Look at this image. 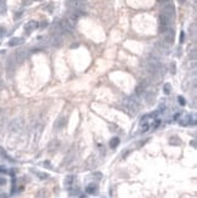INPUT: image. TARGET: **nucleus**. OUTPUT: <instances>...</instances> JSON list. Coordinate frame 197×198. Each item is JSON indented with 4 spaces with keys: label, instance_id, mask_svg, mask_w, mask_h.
<instances>
[{
    "label": "nucleus",
    "instance_id": "1",
    "mask_svg": "<svg viewBox=\"0 0 197 198\" xmlns=\"http://www.w3.org/2000/svg\"><path fill=\"white\" fill-rule=\"evenodd\" d=\"M140 106V101L136 95H133L129 97H125L122 101V108L129 114V115H135Z\"/></svg>",
    "mask_w": 197,
    "mask_h": 198
},
{
    "label": "nucleus",
    "instance_id": "2",
    "mask_svg": "<svg viewBox=\"0 0 197 198\" xmlns=\"http://www.w3.org/2000/svg\"><path fill=\"white\" fill-rule=\"evenodd\" d=\"M23 119L22 118H16L13 119L12 122L10 123L9 125V130L10 132H13V134H18L22 129H23Z\"/></svg>",
    "mask_w": 197,
    "mask_h": 198
},
{
    "label": "nucleus",
    "instance_id": "3",
    "mask_svg": "<svg viewBox=\"0 0 197 198\" xmlns=\"http://www.w3.org/2000/svg\"><path fill=\"white\" fill-rule=\"evenodd\" d=\"M195 123H196V119L192 118L191 114H186V113L183 114L181 118L179 119V124L180 125H189V124H194L195 125Z\"/></svg>",
    "mask_w": 197,
    "mask_h": 198
},
{
    "label": "nucleus",
    "instance_id": "4",
    "mask_svg": "<svg viewBox=\"0 0 197 198\" xmlns=\"http://www.w3.org/2000/svg\"><path fill=\"white\" fill-rule=\"evenodd\" d=\"M174 6L172 5V4H166L164 6H163V10H162V15H164V16H167L169 19L173 18V16H174Z\"/></svg>",
    "mask_w": 197,
    "mask_h": 198
},
{
    "label": "nucleus",
    "instance_id": "5",
    "mask_svg": "<svg viewBox=\"0 0 197 198\" xmlns=\"http://www.w3.org/2000/svg\"><path fill=\"white\" fill-rule=\"evenodd\" d=\"M163 34H164V40H166L168 44H172V43L174 41V30L172 28H167L163 32Z\"/></svg>",
    "mask_w": 197,
    "mask_h": 198
},
{
    "label": "nucleus",
    "instance_id": "6",
    "mask_svg": "<svg viewBox=\"0 0 197 198\" xmlns=\"http://www.w3.org/2000/svg\"><path fill=\"white\" fill-rule=\"evenodd\" d=\"M73 186H74V176L73 175H68L67 178L65 179V187L66 190H69L73 189Z\"/></svg>",
    "mask_w": 197,
    "mask_h": 198
},
{
    "label": "nucleus",
    "instance_id": "7",
    "mask_svg": "<svg viewBox=\"0 0 197 198\" xmlns=\"http://www.w3.org/2000/svg\"><path fill=\"white\" fill-rule=\"evenodd\" d=\"M26 58V51H17L15 55H13V60L16 63H22Z\"/></svg>",
    "mask_w": 197,
    "mask_h": 198
},
{
    "label": "nucleus",
    "instance_id": "8",
    "mask_svg": "<svg viewBox=\"0 0 197 198\" xmlns=\"http://www.w3.org/2000/svg\"><path fill=\"white\" fill-rule=\"evenodd\" d=\"M38 22H35V21H30V22H28L27 24H26V27H24V30H26V33L27 34H29V33H32L33 30L35 28H38Z\"/></svg>",
    "mask_w": 197,
    "mask_h": 198
},
{
    "label": "nucleus",
    "instance_id": "9",
    "mask_svg": "<svg viewBox=\"0 0 197 198\" xmlns=\"http://www.w3.org/2000/svg\"><path fill=\"white\" fill-rule=\"evenodd\" d=\"M85 192L88 195H96L97 193V186L95 184H90V185H88L85 187Z\"/></svg>",
    "mask_w": 197,
    "mask_h": 198
},
{
    "label": "nucleus",
    "instance_id": "10",
    "mask_svg": "<svg viewBox=\"0 0 197 198\" xmlns=\"http://www.w3.org/2000/svg\"><path fill=\"white\" fill-rule=\"evenodd\" d=\"M22 43H23V39L22 38H12L9 41V45L10 46H16V45H19Z\"/></svg>",
    "mask_w": 197,
    "mask_h": 198
},
{
    "label": "nucleus",
    "instance_id": "11",
    "mask_svg": "<svg viewBox=\"0 0 197 198\" xmlns=\"http://www.w3.org/2000/svg\"><path fill=\"white\" fill-rule=\"evenodd\" d=\"M34 198H49V193H47L46 190H39L38 191V193L35 195V197Z\"/></svg>",
    "mask_w": 197,
    "mask_h": 198
},
{
    "label": "nucleus",
    "instance_id": "12",
    "mask_svg": "<svg viewBox=\"0 0 197 198\" xmlns=\"http://www.w3.org/2000/svg\"><path fill=\"white\" fill-rule=\"evenodd\" d=\"M0 157H1V158H4V159L10 160V162H13V159H12V158H10L9 154L5 152V150H4L2 147H0Z\"/></svg>",
    "mask_w": 197,
    "mask_h": 198
},
{
    "label": "nucleus",
    "instance_id": "13",
    "mask_svg": "<svg viewBox=\"0 0 197 198\" xmlns=\"http://www.w3.org/2000/svg\"><path fill=\"white\" fill-rule=\"evenodd\" d=\"M118 145H119V139H118V137H113V139H111V141H110L111 148H116Z\"/></svg>",
    "mask_w": 197,
    "mask_h": 198
},
{
    "label": "nucleus",
    "instance_id": "14",
    "mask_svg": "<svg viewBox=\"0 0 197 198\" xmlns=\"http://www.w3.org/2000/svg\"><path fill=\"white\" fill-rule=\"evenodd\" d=\"M170 72H172V74H175V73H177V66H175L174 62H172V65H170Z\"/></svg>",
    "mask_w": 197,
    "mask_h": 198
},
{
    "label": "nucleus",
    "instance_id": "15",
    "mask_svg": "<svg viewBox=\"0 0 197 198\" xmlns=\"http://www.w3.org/2000/svg\"><path fill=\"white\" fill-rule=\"evenodd\" d=\"M164 93L167 95L170 94V84H169V83H167V84L164 85Z\"/></svg>",
    "mask_w": 197,
    "mask_h": 198
},
{
    "label": "nucleus",
    "instance_id": "16",
    "mask_svg": "<svg viewBox=\"0 0 197 198\" xmlns=\"http://www.w3.org/2000/svg\"><path fill=\"white\" fill-rule=\"evenodd\" d=\"M5 11V0H0V12Z\"/></svg>",
    "mask_w": 197,
    "mask_h": 198
},
{
    "label": "nucleus",
    "instance_id": "17",
    "mask_svg": "<svg viewBox=\"0 0 197 198\" xmlns=\"http://www.w3.org/2000/svg\"><path fill=\"white\" fill-rule=\"evenodd\" d=\"M178 101H179V103L181 104V106H185V104H186L185 99H184V97H181V96H179V97H178Z\"/></svg>",
    "mask_w": 197,
    "mask_h": 198
},
{
    "label": "nucleus",
    "instance_id": "18",
    "mask_svg": "<svg viewBox=\"0 0 197 198\" xmlns=\"http://www.w3.org/2000/svg\"><path fill=\"white\" fill-rule=\"evenodd\" d=\"M37 174L40 179H47V178H49V175H47V174H44V173H37Z\"/></svg>",
    "mask_w": 197,
    "mask_h": 198
},
{
    "label": "nucleus",
    "instance_id": "19",
    "mask_svg": "<svg viewBox=\"0 0 197 198\" xmlns=\"http://www.w3.org/2000/svg\"><path fill=\"white\" fill-rule=\"evenodd\" d=\"M32 2H33V0H23V1H22V4L26 5V6H27V5H30Z\"/></svg>",
    "mask_w": 197,
    "mask_h": 198
},
{
    "label": "nucleus",
    "instance_id": "20",
    "mask_svg": "<svg viewBox=\"0 0 197 198\" xmlns=\"http://www.w3.org/2000/svg\"><path fill=\"white\" fill-rule=\"evenodd\" d=\"M62 122H65V119H60V120H58V124H56V128H61V126H62V125H63V123Z\"/></svg>",
    "mask_w": 197,
    "mask_h": 198
},
{
    "label": "nucleus",
    "instance_id": "21",
    "mask_svg": "<svg viewBox=\"0 0 197 198\" xmlns=\"http://www.w3.org/2000/svg\"><path fill=\"white\" fill-rule=\"evenodd\" d=\"M5 184H6V180L0 176V186H2V185H5Z\"/></svg>",
    "mask_w": 197,
    "mask_h": 198
},
{
    "label": "nucleus",
    "instance_id": "22",
    "mask_svg": "<svg viewBox=\"0 0 197 198\" xmlns=\"http://www.w3.org/2000/svg\"><path fill=\"white\" fill-rule=\"evenodd\" d=\"M5 174V173H7V170H6V168L5 167H0V174Z\"/></svg>",
    "mask_w": 197,
    "mask_h": 198
},
{
    "label": "nucleus",
    "instance_id": "23",
    "mask_svg": "<svg viewBox=\"0 0 197 198\" xmlns=\"http://www.w3.org/2000/svg\"><path fill=\"white\" fill-rule=\"evenodd\" d=\"M160 124H161V120L156 119V120H155V125H153V128H157V126H160Z\"/></svg>",
    "mask_w": 197,
    "mask_h": 198
},
{
    "label": "nucleus",
    "instance_id": "24",
    "mask_svg": "<svg viewBox=\"0 0 197 198\" xmlns=\"http://www.w3.org/2000/svg\"><path fill=\"white\" fill-rule=\"evenodd\" d=\"M22 16V12H17V15H15V19H18Z\"/></svg>",
    "mask_w": 197,
    "mask_h": 198
},
{
    "label": "nucleus",
    "instance_id": "25",
    "mask_svg": "<svg viewBox=\"0 0 197 198\" xmlns=\"http://www.w3.org/2000/svg\"><path fill=\"white\" fill-rule=\"evenodd\" d=\"M41 28H44V27H47V22L45 21V22H41V26H40Z\"/></svg>",
    "mask_w": 197,
    "mask_h": 198
},
{
    "label": "nucleus",
    "instance_id": "26",
    "mask_svg": "<svg viewBox=\"0 0 197 198\" xmlns=\"http://www.w3.org/2000/svg\"><path fill=\"white\" fill-rule=\"evenodd\" d=\"M184 41V33L181 32V34H180V43H183Z\"/></svg>",
    "mask_w": 197,
    "mask_h": 198
},
{
    "label": "nucleus",
    "instance_id": "27",
    "mask_svg": "<svg viewBox=\"0 0 197 198\" xmlns=\"http://www.w3.org/2000/svg\"><path fill=\"white\" fill-rule=\"evenodd\" d=\"M44 167H50V164H49V162H45V163H44Z\"/></svg>",
    "mask_w": 197,
    "mask_h": 198
},
{
    "label": "nucleus",
    "instance_id": "28",
    "mask_svg": "<svg viewBox=\"0 0 197 198\" xmlns=\"http://www.w3.org/2000/svg\"><path fill=\"white\" fill-rule=\"evenodd\" d=\"M71 47H72V49H73V47H78V44H73Z\"/></svg>",
    "mask_w": 197,
    "mask_h": 198
},
{
    "label": "nucleus",
    "instance_id": "29",
    "mask_svg": "<svg viewBox=\"0 0 197 198\" xmlns=\"http://www.w3.org/2000/svg\"><path fill=\"white\" fill-rule=\"evenodd\" d=\"M191 142H192V146H194V147H196V143H195V142H196V141L194 140V141H191Z\"/></svg>",
    "mask_w": 197,
    "mask_h": 198
},
{
    "label": "nucleus",
    "instance_id": "30",
    "mask_svg": "<svg viewBox=\"0 0 197 198\" xmlns=\"http://www.w3.org/2000/svg\"><path fill=\"white\" fill-rule=\"evenodd\" d=\"M161 2H167V1H169V0H160Z\"/></svg>",
    "mask_w": 197,
    "mask_h": 198
},
{
    "label": "nucleus",
    "instance_id": "31",
    "mask_svg": "<svg viewBox=\"0 0 197 198\" xmlns=\"http://www.w3.org/2000/svg\"><path fill=\"white\" fill-rule=\"evenodd\" d=\"M179 1H180V2H185V0H179Z\"/></svg>",
    "mask_w": 197,
    "mask_h": 198
},
{
    "label": "nucleus",
    "instance_id": "32",
    "mask_svg": "<svg viewBox=\"0 0 197 198\" xmlns=\"http://www.w3.org/2000/svg\"><path fill=\"white\" fill-rule=\"evenodd\" d=\"M0 197H1V193H0Z\"/></svg>",
    "mask_w": 197,
    "mask_h": 198
},
{
    "label": "nucleus",
    "instance_id": "33",
    "mask_svg": "<svg viewBox=\"0 0 197 198\" xmlns=\"http://www.w3.org/2000/svg\"><path fill=\"white\" fill-rule=\"evenodd\" d=\"M33 1H34V0H33ZM37 1H39V0H37Z\"/></svg>",
    "mask_w": 197,
    "mask_h": 198
}]
</instances>
